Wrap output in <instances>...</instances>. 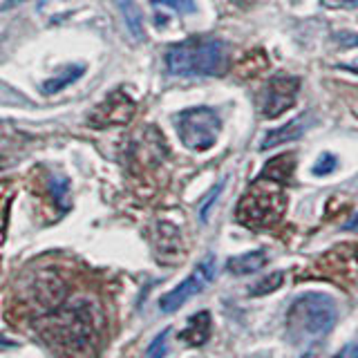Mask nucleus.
<instances>
[{
    "instance_id": "obj_1",
    "label": "nucleus",
    "mask_w": 358,
    "mask_h": 358,
    "mask_svg": "<svg viewBox=\"0 0 358 358\" xmlns=\"http://www.w3.org/2000/svg\"><path fill=\"white\" fill-rule=\"evenodd\" d=\"M41 331L50 345H56L65 352H83L96 338L99 318L90 302H74L48 313L41 320Z\"/></svg>"
},
{
    "instance_id": "obj_2",
    "label": "nucleus",
    "mask_w": 358,
    "mask_h": 358,
    "mask_svg": "<svg viewBox=\"0 0 358 358\" xmlns=\"http://www.w3.org/2000/svg\"><path fill=\"white\" fill-rule=\"evenodd\" d=\"M338 320V307L334 298L318 291L298 296L287 309V334L294 345L309 347L320 343Z\"/></svg>"
},
{
    "instance_id": "obj_3",
    "label": "nucleus",
    "mask_w": 358,
    "mask_h": 358,
    "mask_svg": "<svg viewBox=\"0 0 358 358\" xmlns=\"http://www.w3.org/2000/svg\"><path fill=\"white\" fill-rule=\"evenodd\" d=\"M166 67L175 76H220L229 70V50L220 41L190 38L166 52Z\"/></svg>"
},
{
    "instance_id": "obj_4",
    "label": "nucleus",
    "mask_w": 358,
    "mask_h": 358,
    "mask_svg": "<svg viewBox=\"0 0 358 358\" xmlns=\"http://www.w3.org/2000/svg\"><path fill=\"white\" fill-rule=\"evenodd\" d=\"M285 184L268 177H257L255 182L246 188V193L238 201L235 208V220L244 224L246 229H271L282 220L287 210V195Z\"/></svg>"
},
{
    "instance_id": "obj_5",
    "label": "nucleus",
    "mask_w": 358,
    "mask_h": 358,
    "mask_svg": "<svg viewBox=\"0 0 358 358\" xmlns=\"http://www.w3.org/2000/svg\"><path fill=\"white\" fill-rule=\"evenodd\" d=\"M222 121L213 108H190L177 117L179 139L188 150L206 152L217 143Z\"/></svg>"
},
{
    "instance_id": "obj_6",
    "label": "nucleus",
    "mask_w": 358,
    "mask_h": 358,
    "mask_svg": "<svg viewBox=\"0 0 358 358\" xmlns=\"http://www.w3.org/2000/svg\"><path fill=\"white\" fill-rule=\"evenodd\" d=\"M215 271H217V262H215V255H206L204 260H201L195 268L193 273H190L184 282H179L175 289L168 291L166 296H162L159 300V309L164 313H173L177 311L182 305H186V302L190 298H195L197 294H201L208 285L210 280L215 278Z\"/></svg>"
},
{
    "instance_id": "obj_7",
    "label": "nucleus",
    "mask_w": 358,
    "mask_h": 358,
    "mask_svg": "<svg viewBox=\"0 0 358 358\" xmlns=\"http://www.w3.org/2000/svg\"><path fill=\"white\" fill-rule=\"evenodd\" d=\"M300 81L294 76H275L264 85L262 92V115L275 119L296 103Z\"/></svg>"
},
{
    "instance_id": "obj_8",
    "label": "nucleus",
    "mask_w": 358,
    "mask_h": 358,
    "mask_svg": "<svg viewBox=\"0 0 358 358\" xmlns=\"http://www.w3.org/2000/svg\"><path fill=\"white\" fill-rule=\"evenodd\" d=\"M305 119H307V117H298V119H294V121L285 123L282 128L271 130V132H268L266 137L262 139L260 148H262V150H271V148H275V145H282V143H287V141L300 139V137H302V132H305Z\"/></svg>"
},
{
    "instance_id": "obj_9",
    "label": "nucleus",
    "mask_w": 358,
    "mask_h": 358,
    "mask_svg": "<svg viewBox=\"0 0 358 358\" xmlns=\"http://www.w3.org/2000/svg\"><path fill=\"white\" fill-rule=\"evenodd\" d=\"M210 331H213L210 313L208 311H199L188 320L186 329L182 331L179 338H182L184 343H188V345H193V347H199V345H204L210 338Z\"/></svg>"
},
{
    "instance_id": "obj_10",
    "label": "nucleus",
    "mask_w": 358,
    "mask_h": 358,
    "mask_svg": "<svg viewBox=\"0 0 358 358\" xmlns=\"http://www.w3.org/2000/svg\"><path fill=\"white\" fill-rule=\"evenodd\" d=\"M266 264V253L264 251H249L244 255L231 257L227 262V271L233 275H251Z\"/></svg>"
},
{
    "instance_id": "obj_11",
    "label": "nucleus",
    "mask_w": 358,
    "mask_h": 358,
    "mask_svg": "<svg viewBox=\"0 0 358 358\" xmlns=\"http://www.w3.org/2000/svg\"><path fill=\"white\" fill-rule=\"evenodd\" d=\"M96 112H106V117H103V119H108L106 123H126L132 117L134 103H132L128 96L115 94V96L106 99V103L101 106Z\"/></svg>"
},
{
    "instance_id": "obj_12",
    "label": "nucleus",
    "mask_w": 358,
    "mask_h": 358,
    "mask_svg": "<svg viewBox=\"0 0 358 358\" xmlns=\"http://www.w3.org/2000/svg\"><path fill=\"white\" fill-rule=\"evenodd\" d=\"M294 168H296V157L291 152H285V155H278L273 159L266 162V166L262 168V177L275 179L280 184H287L291 175H294Z\"/></svg>"
},
{
    "instance_id": "obj_13",
    "label": "nucleus",
    "mask_w": 358,
    "mask_h": 358,
    "mask_svg": "<svg viewBox=\"0 0 358 358\" xmlns=\"http://www.w3.org/2000/svg\"><path fill=\"white\" fill-rule=\"evenodd\" d=\"M83 74H85V65H81V63L67 65L59 76H52L48 81H43L41 90H43V94H56V92H61V90H65L67 85L76 83Z\"/></svg>"
},
{
    "instance_id": "obj_14",
    "label": "nucleus",
    "mask_w": 358,
    "mask_h": 358,
    "mask_svg": "<svg viewBox=\"0 0 358 358\" xmlns=\"http://www.w3.org/2000/svg\"><path fill=\"white\" fill-rule=\"evenodd\" d=\"M121 16H123V22H126L128 31L132 34V38L141 41L143 38V14L139 5L134 3V0H115Z\"/></svg>"
},
{
    "instance_id": "obj_15",
    "label": "nucleus",
    "mask_w": 358,
    "mask_h": 358,
    "mask_svg": "<svg viewBox=\"0 0 358 358\" xmlns=\"http://www.w3.org/2000/svg\"><path fill=\"white\" fill-rule=\"evenodd\" d=\"M285 282V273L282 271H275L271 275H266L264 280H260L253 289H251V296H266V294H271V291L280 289Z\"/></svg>"
},
{
    "instance_id": "obj_16",
    "label": "nucleus",
    "mask_w": 358,
    "mask_h": 358,
    "mask_svg": "<svg viewBox=\"0 0 358 358\" xmlns=\"http://www.w3.org/2000/svg\"><path fill=\"white\" fill-rule=\"evenodd\" d=\"M168 336H171V329H164L155 336V341L148 345V350H145V356L143 358H166V352H168Z\"/></svg>"
},
{
    "instance_id": "obj_17",
    "label": "nucleus",
    "mask_w": 358,
    "mask_h": 358,
    "mask_svg": "<svg viewBox=\"0 0 358 358\" xmlns=\"http://www.w3.org/2000/svg\"><path fill=\"white\" fill-rule=\"evenodd\" d=\"M52 195L56 199V204L61 208H67V193H70V182L65 177H52Z\"/></svg>"
},
{
    "instance_id": "obj_18",
    "label": "nucleus",
    "mask_w": 358,
    "mask_h": 358,
    "mask_svg": "<svg viewBox=\"0 0 358 358\" xmlns=\"http://www.w3.org/2000/svg\"><path fill=\"white\" fill-rule=\"evenodd\" d=\"M336 166H338V159H336L331 152H324V155L318 157V162L313 164V175H316V177H324V175L334 173Z\"/></svg>"
},
{
    "instance_id": "obj_19",
    "label": "nucleus",
    "mask_w": 358,
    "mask_h": 358,
    "mask_svg": "<svg viewBox=\"0 0 358 358\" xmlns=\"http://www.w3.org/2000/svg\"><path fill=\"white\" fill-rule=\"evenodd\" d=\"M155 5H164V7H171L175 11H182V14H193L197 9L195 0H152Z\"/></svg>"
},
{
    "instance_id": "obj_20",
    "label": "nucleus",
    "mask_w": 358,
    "mask_h": 358,
    "mask_svg": "<svg viewBox=\"0 0 358 358\" xmlns=\"http://www.w3.org/2000/svg\"><path fill=\"white\" fill-rule=\"evenodd\" d=\"M224 188V182L220 184V186H215L210 190V195L206 197V201L201 204V208H199V217H201V222H206L208 220V210H210V206H213V201H215V197L220 195V190Z\"/></svg>"
},
{
    "instance_id": "obj_21",
    "label": "nucleus",
    "mask_w": 358,
    "mask_h": 358,
    "mask_svg": "<svg viewBox=\"0 0 358 358\" xmlns=\"http://www.w3.org/2000/svg\"><path fill=\"white\" fill-rule=\"evenodd\" d=\"M322 7L327 9H356L358 7V0H320Z\"/></svg>"
},
{
    "instance_id": "obj_22",
    "label": "nucleus",
    "mask_w": 358,
    "mask_h": 358,
    "mask_svg": "<svg viewBox=\"0 0 358 358\" xmlns=\"http://www.w3.org/2000/svg\"><path fill=\"white\" fill-rule=\"evenodd\" d=\"M331 358H358V343H350L345 345L341 352H336Z\"/></svg>"
},
{
    "instance_id": "obj_23",
    "label": "nucleus",
    "mask_w": 358,
    "mask_h": 358,
    "mask_svg": "<svg viewBox=\"0 0 358 358\" xmlns=\"http://www.w3.org/2000/svg\"><path fill=\"white\" fill-rule=\"evenodd\" d=\"M338 43H343L345 48H350V45L354 43V45H358V36H354V34H336L334 36Z\"/></svg>"
},
{
    "instance_id": "obj_24",
    "label": "nucleus",
    "mask_w": 358,
    "mask_h": 358,
    "mask_svg": "<svg viewBox=\"0 0 358 358\" xmlns=\"http://www.w3.org/2000/svg\"><path fill=\"white\" fill-rule=\"evenodd\" d=\"M345 229H347V231H358V213H356V215H354L350 222L345 224Z\"/></svg>"
}]
</instances>
